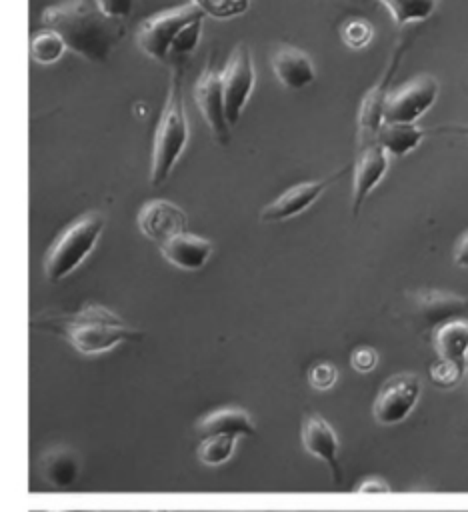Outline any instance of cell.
<instances>
[{"label":"cell","instance_id":"cell-1","mask_svg":"<svg viewBox=\"0 0 468 512\" xmlns=\"http://www.w3.org/2000/svg\"><path fill=\"white\" fill-rule=\"evenodd\" d=\"M42 26L60 34L66 48L80 58L102 64L122 40L124 20L104 14L96 0H66L42 12Z\"/></svg>","mask_w":468,"mask_h":512},{"label":"cell","instance_id":"cell-2","mask_svg":"<svg viewBox=\"0 0 468 512\" xmlns=\"http://www.w3.org/2000/svg\"><path fill=\"white\" fill-rule=\"evenodd\" d=\"M32 328L64 338L78 354L84 356L106 354L124 342L142 338L138 328L130 326L116 312L100 304H86L80 310L68 314H48L34 318Z\"/></svg>","mask_w":468,"mask_h":512},{"label":"cell","instance_id":"cell-3","mask_svg":"<svg viewBox=\"0 0 468 512\" xmlns=\"http://www.w3.org/2000/svg\"><path fill=\"white\" fill-rule=\"evenodd\" d=\"M190 140V126L184 108L182 92V68L176 66L170 74L166 102L156 124L152 142V162H150V184L160 186L178 164Z\"/></svg>","mask_w":468,"mask_h":512},{"label":"cell","instance_id":"cell-4","mask_svg":"<svg viewBox=\"0 0 468 512\" xmlns=\"http://www.w3.org/2000/svg\"><path fill=\"white\" fill-rule=\"evenodd\" d=\"M106 226V218L100 212H86L74 220L52 242L44 256V276L50 282L68 278L96 248Z\"/></svg>","mask_w":468,"mask_h":512},{"label":"cell","instance_id":"cell-5","mask_svg":"<svg viewBox=\"0 0 468 512\" xmlns=\"http://www.w3.org/2000/svg\"><path fill=\"white\" fill-rule=\"evenodd\" d=\"M204 16L194 4H182L176 8H168L146 18L136 30L138 48L152 60L166 62L172 52V42L176 34L194 18Z\"/></svg>","mask_w":468,"mask_h":512},{"label":"cell","instance_id":"cell-6","mask_svg":"<svg viewBox=\"0 0 468 512\" xmlns=\"http://www.w3.org/2000/svg\"><path fill=\"white\" fill-rule=\"evenodd\" d=\"M408 42H398L382 76L378 78V82L362 96L360 108H358V118H356V148L368 146L378 142V130L384 122V106H386V98L390 94V84L392 78L402 62L404 50H406Z\"/></svg>","mask_w":468,"mask_h":512},{"label":"cell","instance_id":"cell-7","mask_svg":"<svg viewBox=\"0 0 468 512\" xmlns=\"http://www.w3.org/2000/svg\"><path fill=\"white\" fill-rule=\"evenodd\" d=\"M220 80L228 122L230 126H236L256 84V70L248 44L240 42L234 46L224 70L220 72Z\"/></svg>","mask_w":468,"mask_h":512},{"label":"cell","instance_id":"cell-8","mask_svg":"<svg viewBox=\"0 0 468 512\" xmlns=\"http://www.w3.org/2000/svg\"><path fill=\"white\" fill-rule=\"evenodd\" d=\"M440 84L430 74H420L390 90L384 106V122L416 124L436 102Z\"/></svg>","mask_w":468,"mask_h":512},{"label":"cell","instance_id":"cell-9","mask_svg":"<svg viewBox=\"0 0 468 512\" xmlns=\"http://www.w3.org/2000/svg\"><path fill=\"white\" fill-rule=\"evenodd\" d=\"M422 394V382L416 374H396L376 394L372 414L382 426L404 422L416 408Z\"/></svg>","mask_w":468,"mask_h":512},{"label":"cell","instance_id":"cell-10","mask_svg":"<svg viewBox=\"0 0 468 512\" xmlns=\"http://www.w3.org/2000/svg\"><path fill=\"white\" fill-rule=\"evenodd\" d=\"M194 100L204 122L212 132L214 142L220 146H226L230 142L232 126L228 122L222 80H220V72L214 68V58L208 60V64L204 66L202 74L194 84Z\"/></svg>","mask_w":468,"mask_h":512},{"label":"cell","instance_id":"cell-11","mask_svg":"<svg viewBox=\"0 0 468 512\" xmlns=\"http://www.w3.org/2000/svg\"><path fill=\"white\" fill-rule=\"evenodd\" d=\"M348 170H350V166H344L338 172L328 174L320 180L294 184L292 188L284 190L280 196H276L270 204H266L260 210V222L274 224V222H286L290 218H296L298 214L306 212L326 192V188L332 186L334 182H338Z\"/></svg>","mask_w":468,"mask_h":512},{"label":"cell","instance_id":"cell-12","mask_svg":"<svg viewBox=\"0 0 468 512\" xmlns=\"http://www.w3.org/2000/svg\"><path fill=\"white\" fill-rule=\"evenodd\" d=\"M138 228L140 232L156 242L158 246L172 240L174 236H180L188 232V216L186 212L170 202V200H148L140 210H138Z\"/></svg>","mask_w":468,"mask_h":512},{"label":"cell","instance_id":"cell-13","mask_svg":"<svg viewBox=\"0 0 468 512\" xmlns=\"http://www.w3.org/2000/svg\"><path fill=\"white\" fill-rule=\"evenodd\" d=\"M388 156L390 154L378 142L356 148L352 164V216H358L366 198L386 176Z\"/></svg>","mask_w":468,"mask_h":512},{"label":"cell","instance_id":"cell-14","mask_svg":"<svg viewBox=\"0 0 468 512\" xmlns=\"http://www.w3.org/2000/svg\"><path fill=\"white\" fill-rule=\"evenodd\" d=\"M272 72L284 88L300 90L314 82L316 66L308 52L292 44H280L270 56Z\"/></svg>","mask_w":468,"mask_h":512},{"label":"cell","instance_id":"cell-15","mask_svg":"<svg viewBox=\"0 0 468 512\" xmlns=\"http://www.w3.org/2000/svg\"><path fill=\"white\" fill-rule=\"evenodd\" d=\"M414 308L426 328H440L446 322L462 318L468 310V300L444 290H420L414 294Z\"/></svg>","mask_w":468,"mask_h":512},{"label":"cell","instance_id":"cell-16","mask_svg":"<svg viewBox=\"0 0 468 512\" xmlns=\"http://www.w3.org/2000/svg\"><path fill=\"white\" fill-rule=\"evenodd\" d=\"M300 438H302L304 450H306L310 456L322 460V462L330 468L334 480L338 482V480H340V466H338L340 440H338L336 430L330 426V422H326V420H324L322 416H318V414L308 416V418L304 420V424H302V434H300Z\"/></svg>","mask_w":468,"mask_h":512},{"label":"cell","instance_id":"cell-17","mask_svg":"<svg viewBox=\"0 0 468 512\" xmlns=\"http://www.w3.org/2000/svg\"><path fill=\"white\" fill-rule=\"evenodd\" d=\"M212 250H214V246L210 240L190 234V232H184V234L174 236L172 240L160 244V254L164 256V260H168L172 266H176L180 270H188V272L204 268L212 256Z\"/></svg>","mask_w":468,"mask_h":512},{"label":"cell","instance_id":"cell-18","mask_svg":"<svg viewBox=\"0 0 468 512\" xmlns=\"http://www.w3.org/2000/svg\"><path fill=\"white\" fill-rule=\"evenodd\" d=\"M434 348L438 360L456 366L466 374L468 370V320L458 318L434 330Z\"/></svg>","mask_w":468,"mask_h":512},{"label":"cell","instance_id":"cell-19","mask_svg":"<svg viewBox=\"0 0 468 512\" xmlns=\"http://www.w3.org/2000/svg\"><path fill=\"white\" fill-rule=\"evenodd\" d=\"M198 436H208V434H228L236 438H248L254 436L256 426L250 418V414L242 408H218L210 414H206L198 424H196Z\"/></svg>","mask_w":468,"mask_h":512},{"label":"cell","instance_id":"cell-20","mask_svg":"<svg viewBox=\"0 0 468 512\" xmlns=\"http://www.w3.org/2000/svg\"><path fill=\"white\" fill-rule=\"evenodd\" d=\"M426 130L408 122H382L378 130V144L392 156H406L416 150Z\"/></svg>","mask_w":468,"mask_h":512},{"label":"cell","instance_id":"cell-21","mask_svg":"<svg viewBox=\"0 0 468 512\" xmlns=\"http://www.w3.org/2000/svg\"><path fill=\"white\" fill-rule=\"evenodd\" d=\"M78 458L70 448L58 446L44 454L40 462V472L44 480L54 488L70 486L78 476Z\"/></svg>","mask_w":468,"mask_h":512},{"label":"cell","instance_id":"cell-22","mask_svg":"<svg viewBox=\"0 0 468 512\" xmlns=\"http://www.w3.org/2000/svg\"><path fill=\"white\" fill-rule=\"evenodd\" d=\"M378 2L388 10L396 26L424 22L434 14L438 6V0H378Z\"/></svg>","mask_w":468,"mask_h":512},{"label":"cell","instance_id":"cell-23","mask_svg":"<svg viewBox=\"0 0 468 512\" xmlns=\"http://www.w3.org/2000/svg\"><path fill=\"white\" fill-rule=\"evenodd\" d=\"M238 440L240 438L228 436V434L200 436V442H198V448H196V456L206 466H220V464L228 462L234 456Z\"/></svg>","mask_w":468,"mask_h":512},{"label":"cell","instance_id":"cell-24","mask_svg":"<svg viewBox=\"0 0 468 512\" xmlns=\"http://www.w3.org/2000/svg\"><path fill=\"white\" fill-rule=\"evenodd\" d=\"M64 50H66L64 40L60 38L58 32H54L50 28H42V30L34 32V36L30 40V56L38 64L58 62L62 58Z\"/></svg>","mask_w":468,"mask_h":512},{"label":"cell","instance_id":"cell-25","mask_svg":"<svg viewBox=\"0 0 468 512\" xmlns=\"http://www.w3.org/2000/svg\"><path fill=\"white\" fill-rule=\"evenodd\" d=\"M204 16H212L218 20H228L240 16L248 10L250 0H190Z\"/></svg>","mask_w":468,"mask_h":512},{"label":"cell","instance_id":"cell-26","mask_svg":"<svg viewBox=\"0 0 468 512\" xmlns=\"http://www.w3.org/2000/svg\"><path fill=\"white\" fill-rule=\"evenodd\" d=\"M374 28L368 20L364 18H350L342 24L340 28V38L342 42L352 48V50H362L372 42Z\"/></svg>","mask_w":468,"mask_h":512},{"label":"cell","instance_id":"cell-27","mask_svg":"<svg viewBox=\"0 0 468 512\" xmlns=\"http://www.w3.org/2000/svg\"><path fill=\"white\" fill-rule=\"evenodd\" d=\"M202 30H204V16H198V18H194L192 22H188L178 34H176V38H174V42H172V52H170V56H188V54H192L196 48H198V44H200V40H202Z\"/></svg>","mask_w":468,"mask_h":512},{"label":"cell","instance_id":"cell-28","mask_svg":"<svg viewBox=\"0 0 468 512\" xmlns=\"http://www.w3.org/2000/svg\"><path fill=\"white\" fill-rule=\"evenodd\" d=\"M336 380H338V370L330 362H318L308 372V382L316 390H328L336 384Z\"/></svg>","mask_w":468,"mask_h":512},{"label":"cell","instance_id":"cell-29","mask_svg":"<svg viewBox=\"0 0 468 512\" xmlns=\"http://www.w3.org/2000/svg\"><path fill=\"white\" fill-rule=\"evenodd\" d=\"M432 380L438 384V386H444V388H450V386H456L462 378H464V372H460L456 366L448 364V362H442L438 360L432 370Z\"/></svg>","mask_w":468,"mask_h":512},{"label":"cell","instance_id":"cell-30","mask_svg":"<svg viewBox=\"0 0 468 512\" xmlns=\"http://www.w3.org/2000/svg\"><path fill=\"white\" fill-rule=\"evenodd\" d=\"M350 364L354 366V370L366 374V372H372L378 364V354L374 348L370 346H360L352 352V358H350Z\"/></svg>","mask_w":468,"mask_h":512},{"label":"cell","instance_id":"cell-31","mask_svg":"<svg viewBox=\"0 0 468 512\" xmlns=\"http://www.w3.org/2000/svg\"><path fill=\"white\" fill-rule=\"evenodd\" d=\"M96 4L110 18L126 20L130 16V12H132L134 0H96Z\"/></svg>","mask_w":468,"mask_h":512},{"label":"cell","instance_id":"cell-32","mask_svg":"<svg viewBox=\"0 0 468 512\" xmlns=\"http://www.w3.org/2000/svg\"><path fill=\"white\" fill-rule=\"evenodd\" d=\"M454 262L460 268H468V232L458 240L454 248Z\"/></svg>","mask_w":468,"mask_h":512},{"label":"cell","instance_id":"cell-33","mask_svg":"<svg viewBox=\"0 0 468 512\" xmlns=\"http://www.w3.org/2000/svg\"><path fill=\"white\" fill-rule=\"evenodd\" d=\"M358 490H362V492H364V490H366V492H368V490H388V484L382 482V480L376 482V480H370V478H368V480H364V482L358 486Z\"/></svg>","mask_w":468,"mask_h":512}]
</instances>
